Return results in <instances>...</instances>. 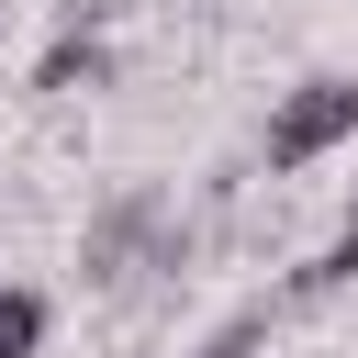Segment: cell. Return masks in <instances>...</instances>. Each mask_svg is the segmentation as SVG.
Wrapping results in <instances>:
<instances>
[{"mask_svg":"<svg viewBox=\"0 0 358 358\" xmlns=\"http://www.w3.org/2000/svg\"><path fill=\"white\" fill-rule=\"evenodd\" d=\"M257 347H268V313H235V324H213L190 358H257Z\"/></svg>","mask_w":358,"mask_h":358,"instance_id":"6","label":"cell"},{"mask_svg":"<svg viewBox=\"0 0 358 358\" xmlns=\"http://www.w3.org/2000/svg\"><path fill=\"white\" fill-rule=\"evenodd\" d=\"M157 224H168V201H157V190H112V201L90 213V235H78V280H90V291L134 280V268L157 257Z\"/></svg>","mask_w":358,"mask_h":358,"instance_id":"2","label":"cell"},{"mask_svg":"<svg viewBox=\"0 0 358 358\" xmlns=\"http://www.w3.org/2000/svg\"><path fill=\"white\" fill-rule=\"evenodd\" d=\"M336 145H358V78H291V90L268 101L257 157H268L280 179H302V168H324Z\"/></svg>","mask_w":358,"mask_h":358,"instance_id":"1","label":"cell"},{"mask_svg":"<svg viewBox=\"0 0 358 358\" xmlns=\"http://www.w3.org/2000/svg\"><path fill=\"white\" fill-rule=\"evenodd\" d=\"M101 78H112V56H101V34H90V22L34 67V90H45V101H78V90H101Z\"/></svg>","mask_w":358,"mask_h":358,"instance_id":"3","label":"cell"},{"mask_svg":"<svg viewBox=\"0 0 358 358\" xmlns=\"http://www.w3.org/2000/svg\"><path fill=\"white\" fill-rule=\"evenodd\" d=\"M45 324H56V313H45V291L0 280V358H34V347H45Z\"/></svg>","mask_w":358,"mask_h":358,"instance_id":"4","label":"cell"},{"mask_svg":"<svg viewBox=\"0 0 358 358\" xmlns=\"http://www.w3.org/2000/svg\"><path fill=\"white\" fill-rule=\"evenodd\" d=\"M347 280H358V213H347V224H336V246H324V257H313V268H291V291H302V302H313V291H347Z\"/></svg>","mask_w":358,"mask_h":358,"instance_id":"5","label":"cell"}]
</instances>
